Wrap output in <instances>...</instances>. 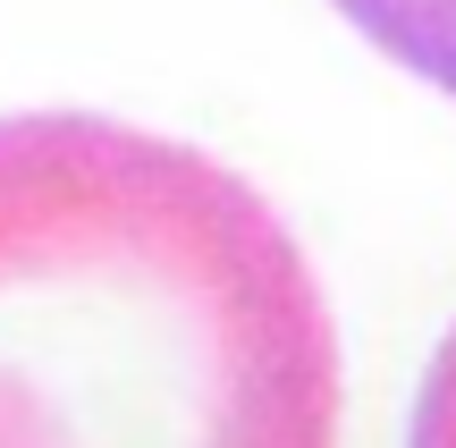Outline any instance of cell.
Masks as SVG:
<instances>
[{
    "label": "cell",
    "instance_id": "obj_1",
    "mask_svg": "<svg viewBox=\"0 0 456 448\" xmlns=\"http://www.w3.org/2000/svg\"><path fill=\"white\" fill-rule=\"evenodd\" d=\"M330 440V305L237 169L85 110L0 118V448Z\"/></svg>",
    "mask_w": 456,
    "mask_h": 448
},
{
    "label": "cell",
    "instance_id": "obj_2",
    "mask_svg": "<svg viewBox=\"0 0 456 448\" xmlns=\"http://www.w3.org/2000/svg\"><path fill=\"white\" fill-rule=\"evenodd\" d=\"M372 43H389L414 77L456 94V0H338Z\"/></svg>",
    "mask_w": 456,
    "mask_h": 448
}]
</instances>
